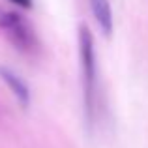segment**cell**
Instances as JSON below:
<instances>
[{"mask_svg":"<svg viewBox=\"0 0 148 148\" xmlns=\"http://www.w3.org/2000/svg\"><path fill=\"white\" fill-rule=\"evenodd\" d=\"M0 26L4 28L6 36L17 49L30 53L38 47V40L32 28L25 23V19L13 11H0Z\"/></svg>","mask_w":148,"mask_h":148,"instance_id":"7a4b0ae2","label":"cell"},{"mask_svg":"<svg viewBox=\"0 0 148 148\" xmlns=\"http://www.w3.org/2000/svg\"><path fill=\"white\" fill-rule=\"evenodd\" d=\"M79 58H81V75H83L84 92V111L88 118H94L96 112V90H98V62H96L94 38L88 26H79Z\"/></svg>","mask_w":148,"mask_h":148,"instance_id":"6da1fadb","label":"cell"},{"mask_svg":"<svg viewBox=\"0 0 148 148\" xmlns=\"http://www.w3.org/2000/svg\"><path fill=\"white\" fill-rule=\"evenodd\" d=\"M0 77H2V81L8 84V88L15 94V98L19 99V103L26 107V105L30 103V90L25 84V81H23L17 73H13L8 68H0Z\"/></svg>","mask_w":148,"mask_h":148,"instance_id":"3957f363","label":"cell"},{"mask_svg":"<svg viewBox=\"0 0 148 148\" xmlns=\"http://www.w3.org/2000/svg\"><path fill=\"white\" fill-rule=\"evenodd\" d=\"M90 8L94 19L98 23L99 30L105 36H111L112 32V10H111V2L109 0H90Z\"/></svg>","mask_w":148,"mask_h":148,"instance_id":"277c9868","label":"cell"},{"mask_svg":"<svg viewBox=\"0 0 148 148\" xmlns=\"http://www.w3.org/2000/svg\"><path fill=\"white\" fill-rule=\"evenodd\" d=\"M10 2L17 4L19 8H25V10H28V8H32V0H10Z\"/></svg>","mask_w":148,"mask_h":148,"instance_id":"5b68a950","label":"cell"}]
</instances>
